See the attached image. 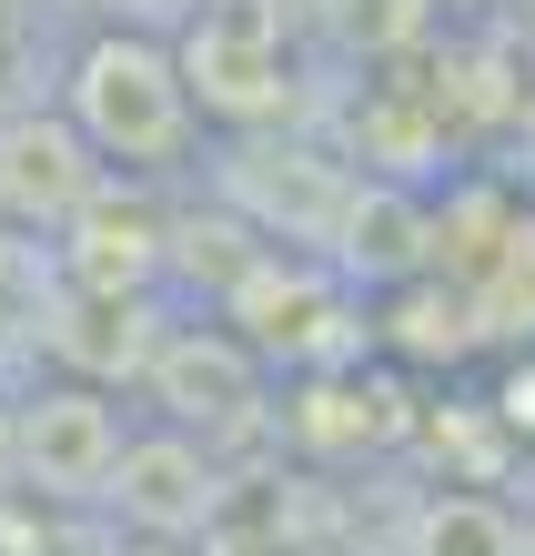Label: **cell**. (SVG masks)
Masks as SVG:
<instances>
[{
  "instance_id": "cell-1",
  "label": "cell",
  "mask_w": 535,
  "mask_h": 556,
  "mask_svg": "<svg viewBox=\"0 0 535 556\" xmlns=\"http://www.w3.org/2000/svg\"><path fill=\"white\" fill-rule=\"evenodd\" d=\"M72 132L91 162H122V173H162V162L182 152L192 132V61H173L162 41H142V30H102L81 61H72Z\"/></svg>"
},
{
  "instance_id": "cell-2",
  "label": "cell",
  "mask_w": 535,
  "mask_h": 556,
  "mask_svg": "<svg viewBox=\"0 0 535 556\" xmlns=\"http://www.w3.org/2000/svg\"><path fill=\"white\" fill-rule=\"evenodd\" d=\"M182 61H192L203 112H222V122H263L283 102V41H273V11L263 0H213Z\"/></svg>"
},
{
  "instance_id": "cell-3",
  "label": "cell",
  "mask_w": 535,
  "mask_h": 556,
  "mask_svg": "<svg viewBox=\"0 0 535 556\" xmlns=\"http://www.w3.org/2000/svg\"><path fill=\"white\" fill-rule=\"evenodd\" d=\"M102 496H112L142 536H192V527L213 516V455L192 445L182 425H162V435H131Z\"/></svg>"
},
{
  "instance_id": "cell-4",
  "label": "cell",
  "mask_w": 535,
  "mask_h": 556,
  "mask_svg": "<svg viewBox=\"0 0 535 556\" xmlns=\"http://www.w3.org/2000/svg\"><path fill=\"white\" fill-rule=\"evenodd\" d=\"M122 415L102 405V395H41L21 415V455H30V476L41 485H61V496H91V485H112V466H122Z\"/></svg>"
},
{
  "instance_id": "cell-5",
  "label": "cell",
  "mask_w": 535,
  "mask_h": 556,
  "mask_svg": "<svg viewBox=\"0 0 535 556\" xmlns=\"http://www.w3.org/2000/svg\"><path fill=\"white\" fill-rule=\"evenodd\" d=\"M152 395H162V415H173V425L253 415V395H263V344H253V334H182V344H162Z\"/></svg>"
},
{
  "instance_id": "cell-6",
  "label": "cell",
  "mask_w": 535,
  "mask_h": 556,
  "mask_svg": "<svg viewBox=\"0 0 535 556\" xmlns=\"http://www.w3.org/2000/svg\"><path fill=\"white\" fill-rule=\"evenodd\" d=\"M415 556H525V536L495 496H434L415 516Z\"/></svg>"
},
{
  "instance_id": "cell-7",
  "label": "cell",
  "mask_w": 535,
  "mask_h": 556,
  "mask_svg": "<svg viewBox=\"0 0 535 556\" xmlns=\"http://www.w3.org/2000/svg\"><path fill=\"white\" fill-rule=\"evenodd\" d=\"M323 395H333V405H354V395H364V384L323 365ZM293 425H304V445H314V455H354V425H344V415H333V425H323L314 405H293ZM394 425H405V405H394V395H384V384H374V395H364V435H374V445H384V435H394Z\"/></svg>"
}]
</instances>
